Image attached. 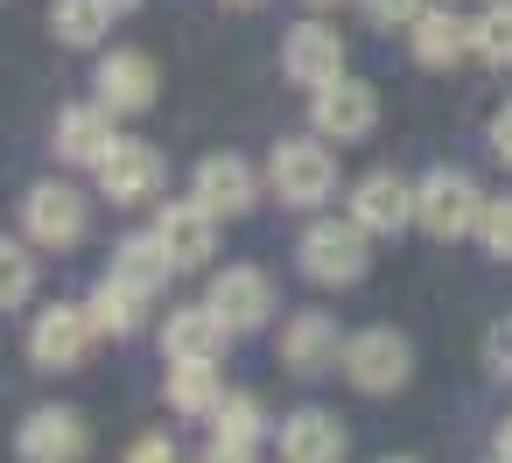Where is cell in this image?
<instances>
[{"instance_id":"obj_1","label":"cell","mask_w":512,"mask_h":463,"mask_svg":"<svg viewBox=\"0 0 512 463\" xmlns=\"http://www.w3.org/2000/svg\"><path fill=\"white\" fill-rule=\"evenodd\" d=\"M365 225L358 218H316L309 232H302V274L316 281V288H351V281H365V267H372V253H365Z\"/></svg>"},{"instance_id":"obj_22","label":"cell","mask_w":512,"mask_h":463,"mask_svg":"<svg viewBox=\"0 0 512 463\" xmlns=\"http://www.w3.org/2000/svg\"><path fill=\"white\" fill-rule=\"evenodd\" d=\"M113 274H120V281H134V288H148V295H162V288H169V274H176V260L162 253V239H155V232H127V239H120V253H113Z\"/></svg>"},{"instance_id":"obj_29","label":"cell","mask_w":512,"mask_h":463,"mask_svg":"<svg viewBox=\"0 0 512 463\" xmlns=\"http://www.w3.org/2000/svg\"><path fill=\"white\" fill-rule=\"evenodd\" d=\"M358 8H365V22H372V29H414L421 0H358Z\"/></svg>"},{"instance_id":"obj_13","label":"cell","mask_w":512,"mask_h":463,"mask_svg":"<svg viewBox=\"0 0 512 463\" xmlns=\"http://www.w3.org/2000/svg\"><path fill=\"white\" fill-rule=\"evenodd\" d=\"M190 197L204 211H218V218H246L260 204V176H253L246 155H204L197 176H190Z\"/></svg>"},{"instance_id":"obj_37","label":"cell","mask_w":512,"mask_h":463,"mask_svg":"<svg viewBox=\"0 0 512 463\" xmlns=\"http://www.w3.org/2000/svg\"><path fill=\"white\" fill-rule=\"evenodd\" d=\"M232 8H253V0H232Z\"/></svg>"},{"instance_id":"obj_34","label":"cell","mask_w":512,"mask_h":463,"mask_svg":"<svg viewBox=\"0 0 512 463\" xmlns=\"http://www.w3.org/2000/svg\"><path fill=\"white\" fill-rule=\"evenodd\" d=\"M491 351H498V365H505V358H512V330H498V337H491Z\"/></svg>"},{"instance_id":"obj_32","label":"cell","mask_w":512,"mask_h":463,"mask_svg":"<svg viewBox=\"0 0 512 463\" xmlns=\"http://www.w3.org/2000/svg\"><path fill=\"white\" fill-rule=\"evenodd\" d=\"M197 463H253V449H232V442H211Z\"/></svg>"},{"instance_id":"obj_6","label":"cell","mask_w":512,"mask_h":463,"mask_svg":"<svg viewBox=\"0 0 512 463\" xmlns=\"http://www.w3.org/2000/svg\"><path fill=\"white\" fill-rule=\"evenodd\" d=\"M337 365H344V379L358 393H400L407 372H414V351H407L400 330H358V337H344V358Z\"/></svg>"},{"instance_id":"obj_28","label":"cell","mask_w":512,"mask_h":463,"mask_svg":"<svg viewBox=\"0 0 512 463\" xmlns=\"http://www.w3.org/2000/svg\"><path fill=\"white\" fill-rule=\"evenodd\" d=\"M477 239H484V253H491V260H512V197H484Z\"/></svg>"},{"instance_id":"obj_8","label":"cell","mask_w":512,"mask_h":463,"mask_svg":"<svg viewBox=\"0 0 512 463\" xmlns=\"http://www.w3.org/2000/svg\"><path fill=\"white\" fill-rule=\"evenodd\" d=\"M99 176V197L106 204H120V211H134V204H155L162 197V155L148 148V141H113V155L92 169Z\"/></svg>"},{"instance_id":"obj_14","label":"cell","mask_w":512,"mask_h":463,"mask_svg":"<svg viewBox=\"0 0 512 463\" xmlns=\"http://www.w3.org/2000/svg\"><path fill=\"white\" fill-rule=\"evenodd\" d=\"M155 239H162V253L176 260V274H197V267H211V253H218V211H204L197 197H190V204H162Z\"/></svg>"},{"instance_id":"obj_21","label":"cell","mask_w":512,"mask_h":463,"mask_svg":"<svg viewBox=\"0 0 512 463\" xmlns=\"http://www.w3.org/2000/svg\"><path fill=\"white\" fill-rule=\"evenodd\" d=\"M148 288H134V281H120V274H106L92 295H85V309H92V330L99 337H134L141 323H148Z\"/></svg>"},{"instance_id":"obj_18","label":"cell","mask_w":512,"mask_h":463,"mask_svg":"<svg viewBox=\"0 0 512 463\" xmlns=\"http://www.w3.org/2000/svg\"><path fill=\"white\" fill-rule=\"evenodd\" d=\"M92 85H99V106H113V113H148V106H155V57H148V50H106Z\"/></svg>"},{"instance_id":"obj_19","label":"cell","mask_w":512,"mask_h":463,"mask_svg":"<svg viewBox=\"0 0 512 463\" xmlns=\"http://www.w3.org/2000/svg\"><path fill=\"white\" fill-rule=\"evenodd\" d=\"M232 330H260L267 316H274V281L260 274V267H225V274H211V295H204Z\"/></svg>"},{"instance_id":"obj_36","label":"cell","mask_w":512,"mask_h":463,"mask_svg":"<svg viewBox=\"0 0 512 463\" xmlns=\"http://www.w3.org/2000/svg\"><path fill=\"white\" fill-rule=\"evenodd\" d=\"M386 463H414V456H386Z\"/></svg>"},{"instance_id":"obj_31","label":"cell","mask_w":512,"mask_h":463,"mask_svg":"<svg viewBox=\"0 0 512 463\" xmlns=\"http://www.w3.org/2000/svg\"><path fill=\"white\" fill-rule=\"evenodd\" d=\"M491 155H498V162L512 169V99H505V106L491 113Z\"/></svg>"},{"instance_id":"obj_35","label":"cell","mask_w":512,"mask_h":463,"mask_svg":"<svg viewBox=\"0 0 512 463\" xmlns=\"http://www.w3.org/2000/svg\"><path fill=\"white\" fill-rule=\"evenodd\" d=\"M106 8H113V15H134V8H141V0H106Z\"/></svg>"},{"instance_id":"obj_17","label":"cell","mask_w":512,"mask_h":463,"mask_svg":"<svg viewBox=\"0 0 512 463\" xmlns=\"http://www.w3.org/2000/svg\"><path fill=\"white\" fill-rule=\"evenodd\" d=\"M351 218H358L365 232L393 239L400 225H414V183H407V176H393V169L358 176V190H351Z\"/></svg>"},{"instance_id":"obj_33","label":"cell","mask_w":512,"mask_h":463,"mask_svg":"<svg viewBox=\"0 0 512 463\" xmlns=\"http://www.w3.org/2000/svg\"><path fill=\"white\" fill-rule=\"evenodd\" d=\"M498 463H512V421L498 428Z\"/></svg>"},{"instance_id":"obj_20","label":"cell","mask_w":512,"mask_h":463,"mask_svg":"<svg viewBox=\"0 0 512 463\" xmlns=\"http://www.w3.org/2000/svg\"><path fill=\"white\" fill-rule=\"evenodd\" d=\"M274 442H281V463H344V428L323 414V407H302V414H288L281 428H274Z\"/></svg>"},{"instance_id":"obj_2","label":"cell","mask_w":512,"mask_h":463,"mask_svg":"<svg viewBox=\"0 0 512 463\" xmlns=\"http://www.w3.org/2000/svg\"><path fill=\"white\" fill-rule=\"evenodd\" d=\"M267 190H274L288 211L330 204V190H337V155L323 148V134H316V141H281V148L267 155Z\"/></svg>"},{"instance_id":"obj_16","label":"cell","mask_w":512,"mask_h":463,"mask_svg":"<svg viewBox=\"0 0 512 463\" xmlns=\"http://www.w3.org/2000/svg\"><path fill=\"white\" fill-rule=\"evenodd\" d=\"M337 358H344L337 316H323V309H295V316L281 323V365H288V372L316 379V372H330Z\"/></svg>"},{"instance_id":"obj_7","label":"cell","mask_w":512,"mask_h":463,"mask_svg":"<svg viewBox=\"0 0 512 463\" xmlns=\"http://www.w3.org/2000/svg\"><path fill=\"white\" fill-rule=\"evenodd\" d=\"M15 456L22 463H85L92 456V428L78 407H36L15 428Z\"/></svg>"},{"instance_id":"obj_23","label":"cell","mask_w":512,"mask_h":463,"mask_svg":"<svg viewBox=\"0 0 512 463\" xmlns=\"http://www.w3.org/2000/svg\"><path fill=\"white\" fill-rule=\"evenodd\" d=\"M204 421H211V442H232V449H260V435H267V407L253 393H225Z\"/></svg>"},{"instance_id":"obj_26","label":"cell","mask_w":512,"mask_h":463,"mask_svg":"<svg viewBox=\"0 0 512 463\" xmlns=\"http://www.w3.org/2000/svg\"><path fill=\"white\" fill-rule=\"evenodd\" d=\"M36 295V246L29 239H0V316L22 309Z\"/></svg>"},{"instance_id":"obj_12","label":"cell","mask_w":512,"mask_h":463,"mask_svg":"<svg viewBox=\"0 0 512 463\" xmlns=\"http://www.w3.org/2000/svg\"><path fill=\"white\" fill-rule=\"evenodd\" d=\"M281 71H288V85H302V92L337 85V78H344V36L323 29V22L288 29V43H281Z\"/></svg>"},{"instance_id":"obj_27","label":"cell","mask_w":512,"mask_h":463,"mask_svg":"<svg viewBox=\"0 0 512 463\" xmlns=\"http://www.w3.org/2000/svg\"><path fill=\"white\" fill-rule=\"evenodd\" d=\"M477 57L491 71H512V0H491L477 15Z\"/></svg>"},{"instance_id":"obj_4","label":"cell","mask_w":512,"mask_h":463,"mask_svg":"<svg viewBox=\"0 0 512 463\" xmlns=\"http://www.w3.org/2000/svg\"><path fill=\"white\" fill-rule=\"evenodd\" d=\"M85 232H92L85 190H71V183H36V190L22 197V239H29L36 253H71V246H85Z\"/></svg>"},{"instance_id":"obj_3","label":"cell","mask_w":512,"mask_h":463,"mask_svg":"<svg viewBox=\"0 0 512 463\" xmlns=\"http://www.w3.org/2000/svg\"><path fill=\"white\" fill-rule=\"evenodd\" d=\"M477 218H484V190L463 176V169H428L421 183H414V225L428 232V239H463V232H477Z\"/></svg>"},{"instance_id":"obj_30","label":"cell","mask_w":512,"mask_h":463,"mask_svg":"<svg viewBox=\"0 0 512 463\" xmlns=\"http://www.w3.org/2000/svg\"><path fill=\"white\" fill-rule=\"evenodd\" d=\"M127 463H183V456H176V442H169V435H141V442L127 449Z\"/></svg>"},{"instance_id":"obj_9","label":"cell","mask_w":512,"mask_h":463,"mask_svg":"<svg viewBox=\"0 0 512 463\" xmlns=\"http://www.w3.org/2000/svg\"><path fill=\"white\" fill-rule=\"evenodd\" d=\"M232 337H239V330H232L211 302H190V309H169V323H162V358H169V365H218Z\"/></svg>"},{"instance_id":"obj_11","label":"cell","mask_w":512,"mask_h":463,"mask_svg":"<svg viewBox=\"0 0 512 463\" xmlns=\"http://www.w3.org/2000/svg\"><path fill=\"white\" fill-rule=\"evenodd\" d=\"M407 43H414V64L449 71L463 57H477V15H463V8H421L414 29H407Z\"/></svg>"},{"instance_id":"obj_10","label":"cell","mask_w":512,"mask_h":463,"mask_svg":"<svg viewBox=\"0 0 512 463\" xmlns=\"http://www.w3.org/2000/svg\"><path fill=\"white\" fill-rule=\"evenodd\" d=\"M309 120H316V134L323 141H365L372 127H379V99H372V85H358V78H337V85H323V92H309Z\"/></svg>"},{"instance_id":"obj_25","label":"cell","mask_w":512,"mask_h":463,"mask_svg":"<svg viewBox=\"0 0 512 463\" xmlns=\"http://www.w3.org/2000/svg\"><path fill=\"white\" fill-rule=\"evenodd\" d=\"M218 400H225L218 365H169V407L176 414H211Z\"/></svg>"},{"instance_id":"obj_38","label":"cell","mask_w":512,"mask_h":463,"mask_svg":"<svg viewBox=\"0 0 512 463\" xmlns=\"http://www.w3.org/2000/svg\"><path fill=\"white\" fill-rule=\"evenodd\" d=\"M316 8H330V0H316Z\"/></svg>"},{"instance_id":"obj_24","label":"cell","mask_w":512,"mask_h":463,"mask_svg":"<svg viewBox=\"0 0 512 463\" xmlns=\"http://www.w3.org/2000/svg\"><path fill=\"white\" fill-rule=\"evenodd\" d=\"M50 29H57V43L92 50V43L113 29V8H106V0H57V8H50Z\"/></svg>"},{"instance_id":"obj_5","label":"cell","mask_w":512,"mask_h":463,"mask_svg":"<svg viewBox=\"0 0 512 463\" xmlns=\"http://www.w3.org/2000/svg\"><path fill=\"white\" fill-rule=\"evenodd\" d=\"M92 309L85 302H57V309H36L29 323V365L36 372H78L92 358Z\"/></svg>"},{"instance_id":"obj_15","label":"cell","mask_w":512,"mask_h":463,"mask_svg":"<svg viewBox=\"0 0 512 463\" xmlns=\"http://www.w3.org/2000/svg\"><path fill=\"white\" fill-rule=\"evenodd\" d=\"M113 106H64L57 113V134H50V148H57V162H71V169H99L106 155H113Z\"/></svg>"}]
</instances>
